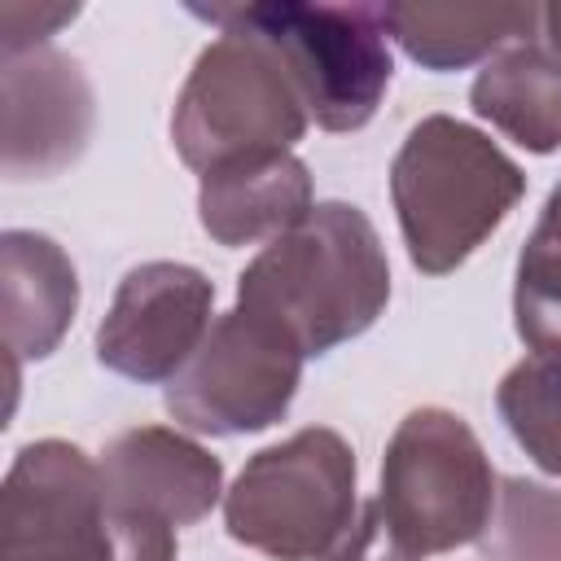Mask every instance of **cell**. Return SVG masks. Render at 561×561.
<instances>
[{"label":"cell","mask_w":561,"mask_h":561,"mask_svg":"<svg viewBox=\"0 0 561 561\" xmlns=\"http://www.w3.org/2000/svg\"><path fill=\"white\" fill-rule=\"evenodd\" d=\"M386 302L390 263L381 237L351 202H316L237 276V307L276 320L307 359L373 329Z\"/></svg>","instance_id":"cell-1"},{"label":"cell","mask_w":561,"mask_h":561,"mask_svg":"<svg viewBox=\"0 0 561 561\" xmlns=\"http://www.w3.org/2000/svg\"><path fill=\"white\" fill-rule=\"evenodd\" d=\"M522 193V167L478 127L447 114L421 118L390 162L399 232L425 276L460 267L508 219Z\"/></svg>","instance_id":"cell-2"},{"label":"cell","mask_w":561,"mask_h":561,"mask_svg":"<svg viewBox=\"0 0 561 561\" xmlns=\"http://www.w3.org/2000/svg\"><path fill=\"white\" fill-rule=\"evenodd\" d=\"M0 561H175V526L118 504L83 447L39 438L4 473Z\"/></svg>","instance_id":"cell-3"},{"label":"cell","mask_w":561,"mask_h":561,"mask_svg":"<svg viewBox=\"0 0 561 561\" xmlns=\"http://www.w3.org/2000/svg\"><path fill=\"white\" fill-rule=\"evenodd\" d=\"M219 31H250L285 61L324 131H359L386 101L394 61L381 4H188Z\"/></svg>","instance_id":"cell-4"},{"label":"cell","mask_w":561,"mask_h":561,"mask_svg":"<svg viewBox=\"0 0 561 561\" xmlns=\"http://www.w3.org/2000/svg\"><path fill=\"white\" fill-rule=\"evenodd\" d=\"M307 123V101L272 44L250 31H219L175 96L171 140L175 153L206 175L228 162L289 153Z\"/></svg>","instance_id":"cell-5"},{"label":"cell","mask_w":561,"mask_h":561,"mask_svg":"<svg viewBox=\"0 0 561 561\" xmlns=\"http://www.w3.org/2000/svg\"><path fill=\"white\" fill-rule=\"evenodd\" d=\"M500 478L465 416L416 408L381 456V491L368 500L412 561L473 543L491 522Z\"/></svg>","instance_id":"cell-6"},{"label":"cell","mask_w":561,"mask_h":561,"mask_svg":"<svg viewBox=\"0 0 561 561\" xmlns=\"http://www.w3.org/2000/svg\"><path fill=\"white\" fill-rule=\"evenodd\" d=\"M355 513V451L329 425L254 451L224 495L228 535L276 561H324Z\"/></svg>","instance_id":"cell-7"},{"label":"cell","mask_w":561,"mask_h":561,"mask_svg":"<svg viewBox=\"0 0 561 561\" xmlns=\"http://www.w3.org/2000/svg\"><path fill=\"white\" fill-rule=\"evenodd\" d=\"M307 351L267 316L232 307L167 381V412L193 434L237 438L280 421L298 394Z\"/></svg>","instance_id":"cell-8"},{"label":"cell","mask_w":561,"mask_h":561,"mask_svg":"<svg viewBox=\"0 0 561 561\" xmlns=\"http://www.w3.org/2000/svg\"><path fill=\"white\" fill-rule=\"evenodd\" d=\"M215 285L171 259L136 263L96 329V359L140 386L171 381L210 333Z\"/></svg>","instance_id":"cell-9"},{"label":"cell","mask_w":561,"mask_h":561,"mask_svg":"<svg viewBox=\"0 0 561 561\" xmlns=\"http://www.w3.org/2000/svg\"><path fill=\"white\" fill-rule=\"evenodd\" d=\"M92 83L75 57L44 44L4 57V175L48 180L92 136Z\"/></svg>","instance_id":"cell-10"},{"label":"cell","mask_w":561,"mask_h":561,"mask_svg":"<svg viewBox=\"0 0 561 561\" xmlns=\"http://www.w3.org/2000/svg\"><path fill=\"white\" fill-rule=\"evenodd\" d=\"M96 469L118 504L158 517L175 530L202 522L224 491L219 456H210L202 443L167 425L123 430L118 438L105 443Z\"/></svg>","instance_id":"cell-11"},{"label":"cell","mask_w":561,"mask_h":561,"mask_svg":"<svg viewBox=\"0 0 561 561\" xmlns=\"http://www.w3.org/2000/svg\"><path fill=\"white\" fill-rule=\"evenodd\" d=\"M79 307V276L70 254L26 228H9L0 241V316L9 359H44L66 337Z\"/></svg>","instance_id":"cell-12"},{"label":"cell","mask_w":561,"mask_h":561,"mask_svg":"<svg viewBox=\"0 0 561 561\" xmlns=\"http://www.w3.org/2000/svg\"><path fill=\"white\" fill-rule=\"evenodd\" d=\"M311 175L294 153L228 162L202 175L197 215L219 245H250L289 232L311 210Z\"/></svg>","instance_id":"cell-13"},{"label":"cell","mask_w":561,"mask_h":561,"mask_svg":"<svg viewBox=\"0 0 561 561\" xmlns=\"http://www.w3.org/2000/svg\"><path fill=\"white\" fill-rule=\"evenodd\" d=\"M386 35L425 70H460L526 44L539 4H381Z\"/></svg>","instance_id":"cell-14"},{"label":"cell","mask_w":561,"mask_h":561,"mask_svg":"<svg viewBox=\"0 0 561 561\" xmlns=\"http://www.w3.org/2000/svg\"><path fill=\"white\" fill-rule=\"evenodd\" d=\"M469 101L478 118L530 153H552L561 145V57L535 39L491 57L478 70Z\"/></svg>","instance_id":"cell-15"},{"label":"cell","mask_w":561,"mask_h":561,"mask_svg":"<svg viewBox=\"0 0 561 561\" xmlns=\"http://www.w3.org/2000/svg\"><path fill=\"white\" fill-rule=\"evenodd\" d=\"M495 408L517 447L561 478V342L530 346L526 359L504 373Z\"/></svg>","instance_id":"cell-16"},{"label":"cell","mask_w":561,"mask_h":561,"mask_svg":"<svg viewBox=\"0 0 561 561\" xmlns=\"http://www.w3.org/2000/svg\"><path fill=\"white\" fill-rule=\"evenodd\" d=\"M478 552L482 561H561V491L530 478H500Z\"/></svg>","instance_id":"cell-17"},{"label":"cell","mask_w":561,"mask_h":561,"mask_svg":"<svg viewBox=\"0 0 561 561\" xmlns=\"http://www.w3.org/2000/svg\"><path fill=\"white\" fill-rule=\"evenodd\" d=\"M513 324L526 346L561 342V184L548 193L522 245L513 280Z\"/></svg>","instance_id":"cell-18"},{"label":"cell","mask_w":561,"mask_h":561,"mask_svg":"<svg viewBox=\"0 0 561 561\" xmlns=\"http://www.w3.org/2000/svg\"><path fill=\"white\" fill-rule=\"evenodd\" d=\"M79 18V4H0V44H4V57H18V53H31V48H44L53 39L57 26L75 22Z\"/></svg>","instance_id":"cell-19"},{"label":"cell","mask_w":561,"mask_h":561,"mask_svg":"<svg viewBox=\"0 0 561 561\" xmlns=\"http://www.w3.org/2000/svg\"><path fill=\"white\" fill-rule=\"evenodd\" d=\"M539 26H543V48L552 57H561V0L539 9Z\"/></svg>","instance_id":"cell-20"}]
</instances>
